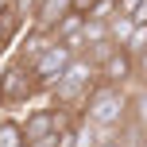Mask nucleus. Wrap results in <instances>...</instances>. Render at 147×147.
Returning a JSON list of instances; mask_svg holds the SVG:
<instances>
[{
    "instance_id": "f257e3e1",
    "label": "nucleus",
    "mask_w": 147,
    "mask_h": 147,
    "mask_svg": "<svg viewBox=\"0 0 147 147\" xmlns=\"http://www.w3.org/2000/svg\"><path fill=\"white\" fill-rule=\"evenodd\" d=\"M78 116L89 120L97 132H124V124L132 120V93H128V85L97 81V85L85 93Z\"/></svg>"
},
{
    "instance_id": "f03ea898",
    "label": "nucleus",
    "mask_w": 147,
    "mask_h": 147,
    "mask_svg": "<svg viewBox=\"0 0 147 147\" xmlns=\"http://www.w3.org/2000/svg\"><path fill=\"white\" fill-rule=\"evenodd\" d=\"M35 97H43L39 78L31 74V62H23L16 54L0 70V109H20V105H31Z\"/></svg>"
},
{
    "instance_id": "7ed1b4c3",
    "label": "nucleus",
    "mask_w": 147,
    "mask_h": 147,
    "mask_svg": "<svg viewBox=\"0 0 147 147\" xmlns=\"http://www.w3.org/2000/svg\"><path fill=\"white\" fill-rule=\"evenodd\" d=\"M70 58H74V51L62 43V39H54V43L47 47L43 54H35V58H31V74L39 78V89H43V93L62 78V70H66V62H70Z\"/></svg>"
},
{
    "instance_id": "20e7f679",
    "label": "nucleus",
    "mask_w": 147,
    "mask_h": 147,
    "mask_svg": "<svg viewBox=\"0 0 147 147\" xmlns=\"http://www.w3.org/2000/svg\"><path fill=\"white\" fill-rule=\"evenodd\" d=\"M101 81H109V85H132L136 78H140V70H136V54L128 51V47H112L109 54L101 58Z\"/></svg>"
},
{
    "instance_id": "39448f33",
    "label": "nucleus",
    "mask_w": 147,
    "mask_h": 147,
    "mask_svg": "<svg viewBox=\"0 0 147 147\" xmlns=\"http://www.w3.org/2000/svg\"><path fill=\"white\" fill-rule=\"evenodd\" d=\"M58 81H70V85H78V89H93L97 81H101V74H97V62L81 51V54H74L66 62V70H62Z\"/></svg>"
},
{
    "instance_id": "423d86ee",
    "label": "nucleus",
    "mask_w": 147,
    "mask_h": 147,
    "mask_svg": "<svg viewBox=\"0 0 147 147\" xmlns=\"http://www.w3.org/2000/svg\"><path fill=\"white\" fill-rule=\"evenodd\" d=\"M23 128V140H39V136H51L54 132V105H43V109H27V116L20 120Z\"/></svg>"
},
{
    "instance_id": "0eeeda50",
    "label": "nucleus",
    "mask_w": 147,
    "mask_h": 147,
    "mask_svg": "<svg viewBox=\"0 0 147 147\" xmlns=\"http://www.w3.org/2000/svg\"><path fill=\"white\" fill-rule=\"evenodd\" d=\"M70 12V0H35V16H31V27L51 31L62 16Z\"/></svg>"
},
{
    "instance_id": "6e6552de",
    "label": "nucleus",
    "mask_w": 147,
    "mask_h": 147,
    "mask_svg": "<svg viewBox=\"0 0 147 147\" xmlns=\"http://www.w3.org/2000/svg\"><path fill=\"white\" fill-rule=\"evenodd\" d=\"M81 23H85V16L70 8V12H66V16H62V20L51 27V39H74V35H81Z\"/></svg>"
},
{
    "instance_id": "1a4fd4ad",
    "label": "nucleus",
    "mask_w": 147,
    "mask_h": 147,
    "mask_svg": "<svg viewBox=\"0 0 147 147\" xmlns=\"http://www.w3.org/2000/svg\"><path fill=\"white\" fill-rule=\"evenodd\" d=\"M0 147H27L23 128H20L16 116H0Z\"/></svg>"
},
{
    "instance_id": "9d476101",
    "label": "nucleus",
    "mask_w": 147,
    "mask_h": 147,
    "mask_svg": "<svg viewBox=\"0 0 147 147\" xmlns=\"http://www.w3.org/2000/svg\"><path fill=\"white\" fill-rule=\"evenodd\" d=\"M132 27H136V23H132V16H120V12H112V16H109V39H112L116 47H124V43H128Z\"/></svg>"
},
{
    "instance_id": "9b49d317",
    "label": "nucleus",
    "mask_w": 147,
    "mask_h": 147,
    "mask_svg": "<svg viewBox=\"0 0 147 147\" xmlns=\"http://www.w3.org/2000/svg\"><path fill=\"white\" fill-rule=\"evenodd\" d=\"M124 47H128V51L136 54V58H140V54L147 51V23H136V27H132V35H128V43H124Z\"/></svg>"
},
{
    "instance_id": "f8f14e48",
    "label": "nucleus",
    "mask_w": 147,
    "mask_h": 147,
    "mask_svg": "<svg viewBox=\"0 0 147 147\" xmlns=\"http://www.w3.org/2000/svg\"><path fill=\"white\" fill-rule=\"evenodd\" d=\"M93 147H124V132H97Z\"/></svg>"
},
{
    "instance_id": "ddd939ff",
    "label": "nucleus",
    "mask_w": 147,
    "mask_h": 147,
    "mask_svg": "<svg viewBox=\"0 0 147 147\" xmlns=\"http://www.w3.org/2000/svg\"><path fill=\"white\" fill-rule=\"evenodd\" d=\"M97 4H101V0H70V8H74V12H81V16H93Z\"/></svg>"
},
{
    "instance_id": "4468645a",
    "label": "nucleus",
    "mask_w": 147,
    "mask_h": 147,
    "mask_svg": "<svg viewBox=\"0 0 147 147\" xmlns=\"http://www.w3.org/2000/svg\"><path fill=\"white\" fill-rule=\"evenodd\" d=\"M132 23H147V0H140V4H136V12H132Z\"/></svg>"
},
{
    "instance_id": "2eb2a0df",
    "label": "nucleus",
    "mask_w": 147,
    "mask_h": 147,
    "mask_svg": "<svg viewBox=\"0 0 147 147\" xmlns=\"http://www.w3.org/2000/svg\"><path fill=\"white\" fill-rule=\"evenodd\" d=\"M27 147H58V143H54V132H51V136H39V140H31Z\"/></svg>"
},
{
    "instance_id": "dca6fc26",
    "label": "nucleus",
    "mask_w": 147,
    "mask_h": 147,
    "mask_svg": "<svg viewBox=\"0 0 147 147\" xmlns=\"http://www.w3.org/2000/svg\"><path fill=\"white\" fill-rule=\"evenodd\" d=\"M136 70H140V81H143V85H147V51L140 54V58H136Z\"/></svg>"
},
{
    "instance_id": "f3484780",
    "label": "nucleus",
    "mask_w": 147,
    "mask_h": 147,
    "mask_svg": "<svg viewBox=\"0 0 147 147\" xmlns=\"http://www.w3.org/2000/svg\"><path fill=\"white\" fill-rule=\"evenodd\" d=\"M12 39H8V31H4V23H0V47H8Z\"/></svg>"
},
{
    "instance_id": "a211bd4d",
    "label": "nucleus",
    "mask_w": 147,
    "mask_h": 147,
    "mask_svg": "<svg viewBox=\"0 0 147 147\" xmlns=\"http://www.w3.org/2000/svg\"><path fill=\"white\" fill-rule=\"evenodd\" d=\"M4 4H8V0H0V8H4Z\"/></svg>"
},
{
    "instance_id": "6ab92c4d",
    "label": "nucleus",
    "mask_w": 147,
    "mask_h": 147,
    "mask_svg": "<svg viewBox=\"0 0 147 147\" xmlns=\"http://www.w3.org/2000/svg\"><path fill=\"white\" fill-rule=\"evenodd\" d=\"M0 51H4V47H0Z\"/></svg>"
}]
</instances>
